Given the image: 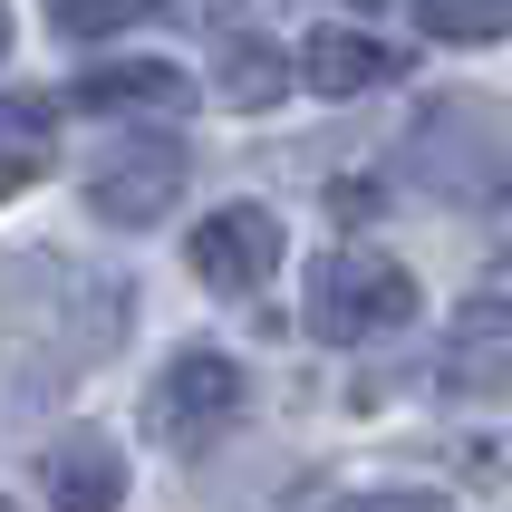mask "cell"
<instances>
[{
	"mask_svg": "<svg viewBox=\"0 0 512 512\" xmlns=\"http://www.w3.org/2000/svg\"><path fill=\"white\" fill-rule=\"evenodd\" d=\"M416 29L445 49H484V39H512V0H416Z\"/></svg>",
	"mask_w": 512,
	"mask_h": 512,
	"instance_id": "obj_9",
	"label": "cell"
},
{
	"mask_svg": "<svg viewBox=\"0 0 512 512\" xmlns=\"http://www.w3.org/2000/svg\"><path fill=\"white\" fill-rule=\"evenodd\" d=\"M87 203H97L107 223H126V232L165 223V203H184V145H174V136L107 145V155L87 165Z\"/></svg>",
	"mask_w": 512,
	"mask_h": 512,
	"instance_id": "obj_4",
	"label": "cell"
},
{
	"mask_svg": "<svg viewBox=\"0 0 512 512\" xmlns=\"http://www.w3.org/2000/svg\"><path fill=\"white\" fill-rule=\"evenodd\" d=\"M0 49H10V10H0Z\"/></svg>",
	"mask_w": 512,
	"mask_h": 512,
	"instance_id": "obj_12",
	"label": "cell"
},
{
	"mask_svg": "<svg viewBox=\"0 0 512 512\" xmlns=\"http://www.w3.org/2000/svg\"><path fill=\"white\" fill-rule=\"evenodd\" d=\"M397 78H406V49H387L368 20H319L300 39V87H319V97H368Z\"/></svg>",
	"mask_w": 512,
	"mask_h": 512,
	"instance_id": "obj_6",
	"label": "cell"
},
{
	"mask_svg": "<svg viewBox=\"0 0 512 512\" xmlns=\"http://www.w3.org/2000/svg\"><path fill=\"white\" fill-rule=\"evenodd\" d=\"M39 484L58 503H116L126 493V455L116 445H58V455H39Z\"/></svg>",
	"mask_w": 512,
	"mask_h": 512,
	"instance_id": "obj_8",
	"label": "cell"
},
{
	"mask_svg": "<svg viewBox=\"0 0 512 512\" xmlns=\"http://www.w3.org/2000/svg\"><path fill=\"white\" fill-rule=\"evenodd\" d=\"M203 290H223V300H252L271 271H281V213H261V203H213L184 242Z\"/></svg>",
	"mask_w": 512,
	"mask_h": 512,
	"instance_id": "obj_3",
	"label": "cell"
},
{
	"mask_svg": "<svg viewBox=\"0 0 512 512\" xmlns=\"http://www.w3.org/2000/svg\"><path fill=\"white\" fill-rule=\"evenodd\" d=\"M223 87H232V97H271V87H281V68L261 58V39H232V49H223Z\"/></svg>",
	"mask_w": 512,
	"mask_h": 512,
	"instance_id": "obj_11",
	"label": "cell"
},
{
	"mask_svg": "<svg viewBox=\"0 0 512 512\" xmlns=\"http://www.w3.org/2000/svg\"><path fill=\"white\" fill-rule=\"evenodd\" d=\"M406 319H416V271L368 242H339V252H319L310 271V329L329 348H368V339H397Z\"/></svg>",
	"mask_w": 512,
	"mask_h": 512,
	"instance_id": "obj_1",
	"label": "cell"
},
{
	"mask_svg": "<svg viewBox=\"0 0 512 512\" xmlns=\"http://www.w3.org/2000/svg\"><path fill=\"white\" fill-rule=\"evenodd\" d=\"M165 0H49V29L58 39H107V29H126V20H155Z\"/></svg>",
	"mask_w": 512,
	"mask_h": 512,
	"instance_id": "obj_10",
	"label": "cell"
},
{
	"mask_svg": "<svg viewBox=\"0 0 512 512\" xmlns=\"http://www.w3.org/2000/svg\"><path fill=\"white\" fill-rule=\"evenodd\" d=\"M194 97H203V78H184L165 58H116V68H87L68 87V107H87V116H184Z\"/></svg>",
	"mask_w": 512,
	"mask_h": 512,
	"instance_id": "obj_7",
	"label": "cell"
},
{
	"mask_svg": "<svg viewBox=\"0 0 512 512\" xmlns=\"http://www.w3.org/2000/svg\"><path fill=\"white\" fill-rule=\"evenodd\" d=\"M435 377H445L455 397H503V387H512V281L474 290V300L445 319V358H435Z\"/></svg>",
	"mask_w": 512,
	"mask_h": 512,
	"instance_id": "obj_5",
	"label": "cell"
},
{
	"mask_svg": "<svg viewBox=\"0 0 512 512\" xmlns=\"http://www.w3.org/2000/svg\"><path fill=\"white\" fill-rule=\"evenodd\" d=\"M232 416H242V368H232L223 348H174L165 377H155V397H145V426L165 435V445H203Z\"/></svg>",
	"mask_w": 512,
	"mask_h": 512,
	"instance_id": "obj_2",
	"label": "cell"
}]
</instances>
